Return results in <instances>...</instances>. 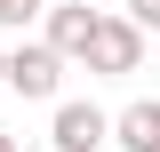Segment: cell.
Segmentation results:
<instances>
[{
  "label": "cell",
  "mask_w": 160,
  "mask_h": 152,
  "mask_svg": "<svg viewBox=\"0 0 160 152\" xmlns=\"http://www.w3.org/2000/svg\"><path fill=\"white\" fill-rule=\"evenodd\" d=\"M0 88L24 96V104H56L64 96V56L48 40H16V48H0Z\"/></svg>",
  "instance_id": "obj_1"
},
{
  "label": "cell",
  "mask_w": 160,
  "mask_h": 152,
  "mask_svg": "<svg viewBox=\"0 0 160 152\" xmlns=\"http://www.w3.org/2000/svg\"><path fill=\"white\" fill-rule=\"evenodd\" d=\"M88 72H104V80H128V72H144V32L128 16H112V8H104L96 16V40H88Z\"/></svg>",
  "instance_id": "obj_2"
},
{
  "label": "cell",
  "mask_w": 160,
  "mask_h": 152,
  "mask_svg": "<svg viewBox=\"0 0 160 152\" xmlns=\"http://www.w3.org/2000/svg\"><path fill=\"white\" fill-rule=\"evenodd\" d=\"M112 144V112L88 104V96H56V120H48V152H104Z\"/></svg>",
  "instance_id": "obj_3"
},
{
  "label": "cell",
  "mask_w": 160,
  "mask_h": 152,
  "mask_svg": "<svg viewBox=\"0 0 160 152\" xmlns=\"http://www.w3.org/2000/svg\"><path fill=\"white\" fill-rule=\"evenodd\" d=\"M96 16L104 8H88V0H48V8H40V40H48L64 64H80L88 40H96Z\"/></svg>",
  "instance_id": "obj_4"
},
{
  "label": "cell",
  "mask_w": 160,
  "mask_h": 152,
  "mask_svg": "<svg viewBox=\"0 0 160 152\" xmlns=\"http://www.w3.org/2000/svg\"><path fill=\"white\" fill-rule=\"evenodd\" d=\"M112 144L120 152H160V96H136L112 112Z\"/></svg>",
  "instance_id": "obj_5"
},
{
  "label": "cell",
  "mask_w": 160,
  "mask_h": 152,
  "mask_svg": "<svg viewBox=\"0 0 160 152\" xmlns=\"http://www.w3.org/2000/svg\"><path fill=\"white\" fill-rule=\"evenodd\" d=\"M112 16H128V24H136V32H144V40H152V32H160V0H120Z\"/></svg>",
  "instance_id": "obj_6"
},
{
  "label": "cell",
  "mask_w": 160,
  "mask_h": 152,
  "mask_svg": "<svg viewBox=\"0 0 160 152\" xmlns=\"http://www.w3.org/2000/svg\"><path fill=\"white\" fill-rule=\"evenodd\" d=\"M40 8H48V0H0V24L24 32V24H40Z\"/></svg>",
  "instance_id": "obj_7"
},
{
  "label": "cell",
  "mask_w": 160,
  "mask_h": 152,
  "mask_svg": "<svg viewBox=\"0 0 160 152\" xmlns=\"http://www.w3.org/2000/svg\"><path fill=\"white\" fill-rule=\"evenodd\" d=\"M0 152H24V144H16V136H8V128H0Z\"/></svg>",
  "instance_id": "obj_8"
}]
</instances>
